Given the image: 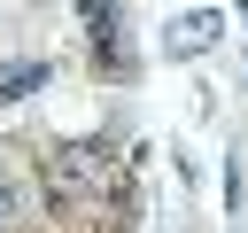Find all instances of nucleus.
Returning <instances> with one entry per match:
<instances>
[{"label": "nucleus", "instance_id": "1", "mask_svg": "<svg viewBox=\"0 0 248 233\" xmlns=\"http://www.w3.org/2000/svg\"><path fill=\"white\" fill-rule=\"evenodd\" d=\"M217 31H225L217 16H178V23L163 31V54H178V62H186V54H209V47H217Z\"/></svg>", "mask_w": 248, "mask_h": 233}, {"label": "nucleus", "instance_id": "3", "mask_svg": "<svg viewBox=\"0 0 248 233\" xmlns=\"http://www.w3.org/2000/svg\"><path fill=\"white\" fill-rule=\"evenodd\" d=\"M8 217H16V194H8V186H0V225H8Z\"/></svg>", "mask_w": 248, "mask_h": 233}, {"label": "nucleus", "instance_id": "2", "mask_svg": "<svg viewBox=\"0 0 248 233\" xmlns=\"http://www.w3.org/2000/svg\"><path fill=\"white\" fill-rule=\"evenodd\" d=\"M46 78H54V62H16V70L0 78V101H23V93H39Z\"/></svg>", "mask_w": 248, "mask_h": 233}]
</instances>
